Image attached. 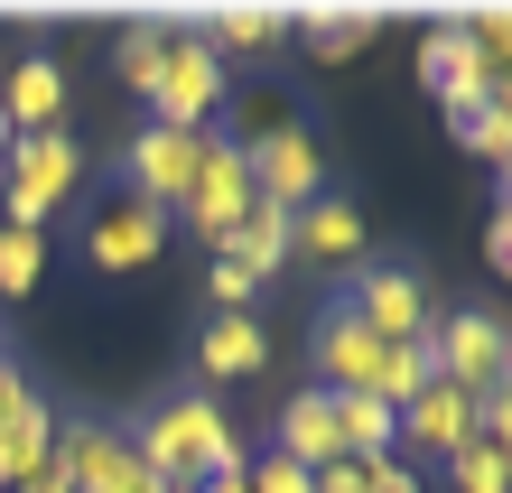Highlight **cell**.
Instances as JSON below:
<instances>
[{
    "instance_id": "cell-17",
    "label": "cell",
    "mask_w": 512,
    "mask_h": 493,
    "mask_svg": "<svg viewBox=\"0 0 512 493\" xmlns=\"http://www.w3.org/2000/svg\"><path fill=\"white\" fill-rule=\"evenodd\" d=\"M280 456H289V466H308V475L345 466V447H336V400H326V391H298L289 410H280Z\"/></svg>"
},
{
    "instance_id": "cell-14",
    "label": "cell",
    "mask_w": 512,
    "mask_h": 493,
    "mask_svg": "<svg viewBox=\"0 0 512 493\" xmlns=\"http://www.w3.org/2000/svg\"><path fill=\"white\" fill-rule=\"evenodd\" d=\"M289 252L317 261V270H345L354 252H364V205H345V196L298 205V214H289Z\"/></svg>"
},
{
    "instance_id": "cell-2",
    "label": "cell",
    "mask_w": 512,
    "mask_h": 493,
    "mask_svg": "<svg viewBox=\"0 0 512 493\" xmlns=\"http://www.w3.org/2000/svg\"><path fill=\"white\" fill-rule=\"evenodd\" d=\"M0 168H10V187H0V214H10L19 233H47V214L75 196L84 177V149L66 131H38V140H10L0 149Z\"/></svg>"
},
{
    "instance_id": "cell-33",
    "label": "cell",
    "mask_w": 512,
    "mask_h": 493,
    "mask_svg": "<svg viewBox=\"0 0 512 493\" xmlns=\"http://www.w3.org/2000/svg\"><path fill=\"white\" fill-rule=\"evenodd\" d=\"M503 382H512V373H503Z\"/></svg>"
},
{
    "instance_id": "cell-26",
    "label": "cell",
    "mask_w": 512,
    "mask_h": 493,
    "mask_svg": "<svg viewBox=\"0 0 512 493\" xmlns=\"http://www.w3.org/2000/svg\"><path fill=\"white\" fill-rule=\"evenodd\" d=\"M475 438H485V447H503V456H512V382H503V391H485V400H475Z\"/></svg>"
},
{
    "instance_id": "cell-25",
    "label": "cell",
    "mask_w": 512,
    "mask_h": 493,
    "mask_svg": "<svg viewBox=\"0 0 512 493\" xmlns=\"http://www.w3.org/2000/svg\"><path fill=\"white\" fill-rule=\"evenodd\" d=\"M457 140H466L494 177H512V112H494V103H485V112H466V121H457Z\"/></svg>"
},
{
    "instance_id": "cell-6",
    "label": "cell",
    "mask_w": 512,
    "mask_h": 493,
    "mask_svg": "<svg viewBox=\"0 0 512 493\" xmlns=\"http://www.w3.org/2000/svg\"><path fill=\"white\" fill-rule=\"evenodd\" d=\"M205 140H215V131H168V121H149V131L122 149L131 196L159 205V214H177V205H187V187H196V168H205Z\"/></svg>"
},
{
    "instance_id": "cell-15",
    "label": "cell",
    "mask_w": 512,
    "mask_h": 493,
    "mask_svg": "<svg viewBox=\"0 0 512 493\" xmlns=\"http://www.w3.org/2000/svg\"><path fill=\"white\" fill-rule=\"evenodd\" d=\"M466 438H475V400L447 391V382H429V391L401 410V447H410V456H438V466H447Z\"/></svg>"
},
{
    "instance_id": "cell-16",
    "label": "cell",
    "mask_w": 512,
    "mask_h": 493,
    "mask_svg": "<svg viewBox=\"0 0 512 493\" xmlns=\"http://www.w3.org/2000/svg\"><path fill=\"white\" fill-rule=\"evenodd\" d=\"M38 475H56V410L28 400L19 419H0V493H19V484H38Z\"/></svg>"
},
{
    "instance_id": "cell-10",
    "label": "cell",
    "mask_w": 512,
    "mask_h": 493,
    "mask_svg": "<svg viewBox=\"0 0 512 493\" xmlns=\"http://www.w3.org/2000/svg\"><path fill=\"white\" fill-rule=\"evenodd\" d=\"M419 84L447 103V121H466V112H485V103H494V75H485V56H475L466 19H438L429 38H419Z\"/></svg>"
},
{
    "instance_id": "cell-27",
    "label": "cell",
    "mask_w": 512,
    "mask_h": 493,
    "mask_svg": "<svg viewBox=\"0 0 512 493\" xmlns=\"http://www.w3.org/2000/svg\"><path fill=\"white\" fill-rule=\"evenodd\" d=\"M28 400H38V391H28V373H19V363H10V354H0V419H19V410H28Z\"/></svg>"
},
{
    "instance_id": "cell-18",
    "label": "cell",
    "mask_w": 512,
    "mask_h": 493,
    "mask_svg": "<svg viewBox=\"0 0 512 493\" xmlns=\"http://www.w3.org/2000/svg\"><path fill=\"white\" fill-rule=\"evenodd\" d=\"M289 28L317 56H364L373 28H382V10H364V0H308V10H289Z\"/></svg>"
},
{
    "instance_id": "cell-21",
    "label": "cell",
    "mask_w": 512,
    "mask_h": 493,
    "mask_svg": "<svg viewBox=\"0 0 512 493\" xmlns=\"http://www.w3.org/2000/svg\"><path fill=\"white\" fill-rule=\"evenodd\" d=\"M280 28H289V10H270V0H233V10H205V47L243 56V47H270Z\"/></svg>"
},
{
    "instance_id": "cell-12",
    "label": "cell",
    "mask_w": 512,
    "mask_h": 493,
    "mask_svg": "<svg viewBox=\"0 0 512 493\" xmlns=\"http://www.w3.org/2000/svg\"><path fill=\"white\" fill-rule=\"evenodd\" d=\"M382 354H391V345H382V335H364L345 307H326V317H317V363H326L317 391H326V400H345V391L373 400V391H382Z\"/></svg>"
},
{
    "instance_id": "cell-11",
    "label": "cell",
    "mask_w": 512,
    "mask_h": 493,
    "mask_svg": "<svg viewBox=\"0 0 512 493\" xmlns=\"http://www.w3.org/2000/svg\"><path fill=\"white\" fill-rule=\"evenodd\" d=\"M159 252H168V214L140 205L131 187L94 214V233H84V261H94V270H149Z\"/></svg>"
},
{
    "instance_id": "cell-7",
    "label": "cell",
    "mask_w": 512,
    "mask_h": 493,
    "mask_svg": "<svg viewBox=\"0 0 512 493\" xmlns=\"http://www.w3.org/2000/svg\"><path fill=\"white\" fill-rule=\"evenodd\" d=\"M252 205H261V196H252V159H243V140H205V168H196V187H187V205H177V214H187V224L224 252L233 224H243Z\"/></svg>"
},
{
    "instance_id": "cell-19",
    "label": "cell",
    "mask_w": 512,
    "mask_h": 493,
    "mask_svg": "<svg viewBox=\"0 0 512 493\" xmlns=\"http://www.w3.org/2000/svg\"><path fill=\"white\" fill-rule=\"evenodd\" d=\"M196 363H205L215 382H252L261 363H270V335H261V317H215V326L196 335Z\"/></svg>"
},
{
    "instance_id": "cell-28",
    "label": "cell",
    "mask_w": 512,
    "mask_h": 493,
    "mask_svg": "<svg viewBox=\"0 0 512 493\" xmlns=\"http://www.w3.org/2000/svg\"><path fill=\"white\" fill-rule=\"evenodd\" d=\"M485 252H494V270L512 280V214H494V233H485Z\"/></svg>"
},
{
    "instance_id": "cell-29",
    "label": "cell",
    "mask_w": 512,
    "mask_h": 493,
    "mask_svg": "<svg viewBox=\"0 0 512 493\" xmlns=\"http://www.w3.org/2000/svg\"><path fill=\"white\" fill-rule=\"evenodd\" d=\"M317 493H364V466H326V475H317Z\"/></svg>"
},
{
    "instance_id": "cell-1",
    "label": "cell",
    "mask_w": 512,
    "mask_h": 493,
    "mask_svg": "<svg viewBox=\"0 0 512 493\" xmlns=\"http://www.w3.org/2000/svg\"><path fill=\"white\" fill-rule=\"evenodd\" d=\"M131 447H140V466L159 475L168 493H196V484H215V475H243V466H252L243 428H233L205 391H168L159 410L131 428Z\"/></svg>"
},
{
    "instance_id": "cell-8",
    "label": "cell",
    "mask_w": 512,
    "mask_h": 493,
    "mask_svg": "<svg viewBox=\"0 0 512 493\" xmlns=\"http://www.w3.org/2000/svg\"><path fill=\"white\" fill-rule=\"evenodd\" d=\"M224 103V56L205 38H168V66H159V94H149V121L168 131H205Z\"/></svg>"
},
{
    "instance_id": "cell-32",
    "label": "cell",
    "mask_w": 512,
    "mask_h": 493,
    "mask_svg": "<svg viewBox=\"0 0 512 493\" xmlns=\"http://www.w3.org/2000/svg\"><path fill=\"white\" fill-rule=\"evenodd\" d=\"M0 149H10V121H0Z\"/></svg>"
},
{
    "instance_id": "cell-4",
    "label": "cell",
    "mask_w": 512,
    "mask_h": 493,
    "mask_svg": "<svg viewBox=\"0 0 512 493\" xmlns=\"http://www.w3.org/2000/svg\"><path fill=\"white\" fill-rule=\"evenodd\" d=\"M429 363H438L447 391L485 400V391H503V373H512V335L485 317V307H457V317L429 326Z\"/></svg>"
},
{
    "instance_id": "cell-3",
    "label": "cell",
    "mask_w": 512,
    "mask_h": 493,
    "mask_svg": "<svg viewBox=\"0 0 512 493\" xmlns=\"http://www.w3.org/2000/svg\"><path fill=\"white\" fill-rule=\"evenodd\" d=\"M243 159H252V196L261 205H317L326 196V140L308 131V121H270V131L243 140Z\"/></svg>"
},
{
    "instance_id": "cell-30",
    "label": "cell",
    "mask_w": 512,
    "mask_h": 493,
    "mask_svg": "<svg viewBox=\"0 0 512 493\" xmlns=\"http://www.w3.org/2000/svg\"><path fill=\"white\" fill-rule=\"evenodd\" d=\"M19 493H66V475H38V484H19Z\"/></svg>"
},
{
    "instance_id": "cell-20",
    "label": "cell",
    "mask_w": 512,
    "mask_h": 493,
    "mask_svg": "<svg viewBox=\"0 0 512 493\" xmlns=\"http://www.w3.org/2000/svg\"><path fill=\"white\" fill-rule=\"evenodd\" d=\"M215 261H233L243 280H270V270L289 261V205H252L243 224H233V242H224Z\"/></svg>"
},
{
    "instance_id": "cell-22",
    "label": "cell",
    "mask_w": 512,
    "mask_h": 493,
    "mask_svg": "<svg viewBox=\"0 0 512 493\" xmlns=\"http://www.w3.org/2000/svg\"><path fill=\"white\" fill-rule=\"evenodd\" d=\"M159 66H168V28H159V19H131V28H122V84H131L140 103L159 94Z\"/></svg>"
},
{
    "instance_id": "cell-5",
    "label": "cell",
    "mask_w": 512,
    "mask_h": 493,
    "mask_svg": "<svg viewBox=\"0 0 512 493\" xmlns=\"http://www.w3.org/2000/svg\"><path fill=\"white\" fill-rule=\"evenodd\" d=\"M56 475H66V493H168L140 466L131 428H56Z\"/></svg>"
},
{
    "instance_id": "cell-13",
    "label": "cell",
    "mask_w": 512,
    "mask_h": 493,
    "mask_svg": "<svg viewBox=\"0 0 512 493\" xmlns=\"http://www.w3.org/2000/svg\"><path fill=\"white\" fill-rule=\"evenodd\" d=\"M0 121H10V140L66 131V66L56 56H19L10 84H0Z\"/></svg>"
},
{
    "instance_id": "cell-9",
    "label": "cell",
    "mask_w": 512,
    "mask_h": 493,
    "mask_svg": "<svg viewBox=\"0 0 512 493\" xmlns=\"http://www.w3.org/2000/svg\"><path fill=\"white\" fill-rule=\"evenodd\" d=\"M345 317L364 326V335H382V345H419L438 317H429V280L419 270H364V280L345 289Z\"/></svg>"
},
{
    "instance_id": "cell-23",
    "label": "cell",
    "mask_w": 512,
    "mask_h": 493,
    "mask_svg": "<svg viewBox=\"0 0 512 493\" xmlns=\"http://www.w3.org/2000/svg\"><path fill=\"white\" fill-rule=\"evenodd\" d=\"M38 280H47V233L0 224V298H28Z\"/></svg>"
},
{
    "instance_id": "cell-31",
    "label": "cell",
    "mask_w": 512,
    "mask_h": 493,
    "mask_svg": "<svg viewBox=\"0 0 512 493\" xmlns=\"http://www.w3.org/2000/svg\"><path fill=\"white\" fill-rule=\"evenodd\" d=\"M494 214H512V177H503V196H494Z\"/></svg>"
},
{
    "instance_id": "cell-24",
    "label": "cell",
    "mask_w": 512,
    "mask_h": 493,
    "mask_svg": "<svg viewBox=\"0 0 512 493\" xmlns=\"http://www.w3.org/2000/svg\"><path fill=\"white\" fill-rule=\"evenodd\" d=\"M447 484H457V493H512V456L485 447V438H466L457 456H447Z\"/></svg>"
}]
</instances>
